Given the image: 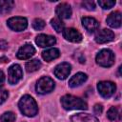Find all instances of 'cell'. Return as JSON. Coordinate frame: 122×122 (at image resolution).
I'll list each match as a JSON object with an SVG mask.
<instances>
[{
    "instance_id": "obj_1",
    "label": "cell",
    "mask_w": 122,
    "mask_h": 122,
    "mask_svg": "<svg viewBox=\"0 0 122 122\" xmlns=\"http://www.w3.org/2000/svg\"><path fill=\"white\" fill-rule=\"evenodd\" d=\"M19 109L21 112L26 116H34L38 112V107L35 100L30 95H24L19 101Z\"/></svg>"
},
{
    "instance_id": "obj_2",
    "label": "cell",
    "mask_w": 122,
    "mask_h": 122,
    "mask_svg": "<svg viewBox=\"0 0 122 122\" xmlns=\"http://www.w3.org/2000/svg\"><path fill=\"white\" fill-rule=\"evenodd\" d=\"M61 104L65 110H87L88 109V105L83 99L71 94H66L62 96Z\"/></svg>"
},
{
    "instance_id": "obj_3",
    "label": "cell",
    "mask_w": 122,
    "mask_h": 122,
    "mask_svg": "<svg viewBox=\"0 0 122 122\" xmlns=\"http://www.w3.org/2000/svg\"><path fill=\"white\" fill-rule=\"evenodd\" d=\"M96 63L99 66L108 68L113 65L114 63V54L111 50H102L100 51L96 55Z\"/></svg>"
},
{
    "instance_id": "obj_4",
    "label": "cell",
    "mask_w": 122,
    "mask_h": 122,
    "mask_svg": "<svg viewBox=\"0 0 122 122\" xmlns=\"http://www.w3.org/2000/svg\"><path fill=\"white\" fill-rule=\"evenodd\" d=\"M54 81L49 76L41 77L36 84V92L41 94H45L51 92L54 89Z\"/></svg>"
},
{
    "instance_id": "obj_5",
    "label": "cell",
    "mask_w": 122,
    "mask_h": 122,
    "mask_svg": "<svg viewBox=\"0 0 122 122\" xmlns=\"http://www.w3.org/2000/svg\"><path fill=\"white\" fill-rule=\"evenodd\" d=\"M97 90L101 96H103L104 98H109L114 93L116 86L111 81H101L97 85Z\"/></svg>"
},
{
    "instance_id": "obj_6",
    "label": "cell",
    "mask_w": 122,
    "mask_h": 122,
    "mask_svg": "<svg viewBox=\"0 0 122 122\" xmlns=\"http://www.w3.org/2000/svg\"><path fill=\"white\" fill-rule=\"evenodd\" d=\"M8 26L10 29H11L12 30L15 31H21L24 30L27 26H28V21L25 17H20V16H16V17H11L8 20Z\"/></svg>"
},
{
    "instance_id": "obj_7",
    "label": "cell",
    "mask_w": 122,
    "mask_h": 122,
    "mask_svg": "<svg viewBox=\"0 0 122 122\" xmlns=\"http://www.w3.org/2000/svg\"><path fill=\"white\" fill-rule=\"evenodd\" d=\"M23 76L22 69L19 65L14 64L10 66L8 70V79L10 84H16Z\"/></svg>"
},
{
    "instance_id": "obj_8",
    "label": "cell",
    "mask_w": 122,
    "mask_h": 122,
    "mask_svg": "<svg viewBox=\"0 0 122 122\" xmlns=\"http://www.w3.org/2000/svg\"><path fill=\"white\" fill-rule=\"evenodd\" d=\"M71 67L69 63L67 62H63L59 65H57L54 69V75L58 78V79H61V80H64L66 79L70 72H71Z\"/></svg>"
},
{
    "instance_id": "obj_9",
    "label": "cell",
    "mask_w": 122,
    "mask_h": 122,
    "mask_svg": "<svg viewBox=\"0 0 122 122\" xmlns=\"http://www.w3.org/2000/svg\"><path fill=\"white\" fill-rule=\"evenodd\" d=\"M95 41L98 43V44H104V43H108V42H111L114 39V33L111 30H108V29H104V30H99L95 37H94Z\"/></svg>"
},
{
    "instance_id": "obj_10",
    "label": "cell",
    "mask_w": 122,
    "mask_h": 122,
    "mask_svg": "<svg viewBox=\"0 0 122 122\" xmlns=\"http://www.w3.org/2000/svg\"><path fill=\"white\" fill-rule=\"evenodd\" d=\"M63 36L65 39L68 41L73 42V43H78L82 41V34L75 29L69 28V29H64L63 30Z\"/></svg>"
},
{
    "instance_id": "obj_11",
    "label": "cell",
    "mask_w": 122,
    "mask_h": 122,
    "mask_svg": "<svg viewBox=\"0 0 122 122\" xmlns=\"http://www.w3.org/2000/svg\"><path fill=\"white\" fill-rule=\"evenodd\" d=\"M34 53H35V49L33 48V46L31 44H25L18 50L16 56L19 59L26 60L30 58Z\"/></svg>"
},
{
    "instance_id": "obj_12",
    "label": "cell",
    "mask_w": 122,
    "mask_h": 122,
    "mask_svg": "<svg viewBox=\"0 0 122 122\" xmlns=\"http://www.w3.org/2000/svg\"><path fill=\"white\" fill-rule=\"evenodd\" d=\"M35 42L38 46L45 48V47H50L52 46L56 43V39L54 36L48 35V34H39L35 38Z\"/></svg>"
},
{
    "instance_id": "obj_13",
    "label": "cell",
    "mask_w": 122,
    "mask_h": 122,
    "mask_svg": "<svg viewBox=\"0 0 122 122\" xmlns=\"http://www.w3.org/2000/svg\"><path fill=\"white\" fill-rule=\"evenodd\" d=\"M55 12L57 14V16L61 19H69L71 15V6L67 3H61L59 4L56 9H55Z\"/></svg>"
},
{
    "instance_id": "obj_14",
    "label": "cell",
    "mask_w": 122,
    "mask_h": 122,
    "mask_svg": "<svg viewBox=\"0 0 122 122\" xmlns=\"http://www.w3.org/2000/svg\"><path fill=\"white\" fill-rule=\"evenodd\" d=\"M71 122H98V119L89 113H76L71 116Z\"/></svg>"
},
{
    "instance_id": "obj_15",
    "label": "cell",
    "mask_w": 122,
    "mask_h": 122,
    "mask_svg": "<svg viewBox=\"0 0 122 122\" xmlns=\"http://www.w3.org/2000/svg\"><path fill=\"white\" fill-rule=\"evenodd\" d=\"M82 25L89 32H93L99 28L98 21L92 17H83L82 18Z\"/></svg>"
},
{
    "instance_id": "obj_16",
    "label": "cell",
    "mask_w": 122,
    "mask_h": 122,
    "mask_svg": "<svg viewBox=\"0 0 122 122\" xmlns=\"http://www.w3.org/2000/svg\"><path fill=\"white\" fill-rule=\"evenodd\" d=\"M107 24L112 28H120L121 26V13L119 11H113L107 17Z\"/></svg>"
},
{
    "instance_id": "obj_17",
    "label": "cell",
    "mask_w": 122,
    "mask_h": 122,
    "mask_svg": "<svg viewBox=\"0 0 122 122\" xmlns=\"http://www.w3.org/2000/svg\"><path fill=\"white\" fill-rule=\"evenodd\" d=\"M87 78H88V76H87L86 73H84V72H77L76 74L71 76V78L69 80V86L71 88L78 87L81 84H83L87 80Z\"/></svg>"
},
{
    "instance_id": "obj_18",
    "label": "cell",
    "mask_w": 122,
    "mask_h": 122,
    "mask_svg": "<svg viewBox=\"0 0 122 122\" xmlns=\"http://www.w3.org/2000/svg\"><path fill=\"white\" fill-rule=\"evenodd\" d=\"M60 56V51L58 49H55V48H52V49H49L45 51L42 52V57L44 60L50 62L53 59H56Z\"/></svg>"
},
{
    "instance_id": "obj_19",
    "label": "cell",
    "mask_w": 122,
    "mask_h": 122,
    "mask_svg": "<svg viewBox=\"0 0 122 122\" xmlns=\"http://www.w3.org/2000/svg\"><path fill=\"white\" fill-rule=\"evenodd\" d=\"M14 2L11 0H5V1H0V13L1 14H6L11 10L13 8Z\"/></svg>"
},
{
    "instance_id": "obj_20",
    "label": "cell",
    "mask_w": 122,
    "mask_h": 122,
    "mask_svg": "<svg viewBox=\"0 0 122 122\" xmlns=\"http://www.w3.org/2000/svg\"><path fill=\"white\" fill-rule=\"evenodd\" d=\"M41 66L42 64L38 59H33V60L29 61L26 64V70L28 72H33V71H38L41 68Z\"/></svg>"
},
{
    "instance_id": "obj_21",
    "label": "cell",
    "mask_w": 122,
    "mask_h": 122,
    "mask_svg": "<svg viewBox=\"0 0 122 122\" xmlns=\"http://www.w3.org/2000/svg\"><path fill=\"white\" fill-rule=\"evenodd\" d=\"M107 116L110 120L112 121H116L119 119L120 115H119V112H118V109L116 107H112L110 108V110L108 111L107 112Z\"/></svg>"
},
{
    "instance_id": "obj_22",
    "label": "cell",
    "mask_w": 122,
    "mask_h": 122,
    "mask_svg": "<svg viewBox=\"0 0 122 122\" xmlns=\"http://www.w3.org/2000/svg\"><path fill=\"white\" fill-rule=\"evenodd\" d=\"M51 24L52 28H53L57 32L63 31V30H64V23H63L60 19H58V18H53V19L51 20Z\"/></svg>"
},
{
    "instance_id": "obj_23",
    "label": "cell",
    "mask_w": 122,
    "mask_h": 122,
    "mask_svg": "<svg viewBox=\"0 0 122 122\" xmlns=\"http://www.w3.org/2000/svg\"><path fill=\"white\" fill-rule=\"evenodd\" d=\"M15 118H16V116L13 112H7L1 115L0 120H1V122H13L15 120Z\"/></svg>"
},
{
    "instance_id": "obj_24",
    "label": "cell",
    "mask_w": 122,
    "mask_h": 122,
    "mask_svg": "<svg viewBox=\"0 0 122 122\" xmlns=\"http://www.w3.org/2000/svg\"><path fill=\"white\" fill-rule=\"evenodd\" d=\"M45 26H46L45 21L42 20V19H40V18H36V19H34L33 22H32V28H33L34 30H43V29L45 28Z\"/></svg>"
},
{
    "instance_id": "obj_25",
    "label": "cell",
    "mask_w": 122,
    "mask_h": 122,
    "mask_svg": "<svg viewBox=\"0 0 122 122\" xmlns=\"http://www.w3.org/2000/svg\"><path fill=\"white\" fill-rule=\"evenodd\" d=\"M98 4L101 8L105 9V10H108V9H111L112 8L114 5H115V1H111V0H99L98 1Z\"/></svg>"
},
{
    "instance_id": "obj_26",
    "label": "cell",
    "mask_w": 122,
    "mask_h": 122,
    "mask_svg": "<svg viewBox=\"0 0 122 122\" xmlns=\"http://www.w3.org/2000/svg\"><path fill=\"white\" fill-rule=\"evenodd\" d=\"M82 7L88 10H93L95 9V4L93 1H84L82 2Z\"/></svg>"
},
{
    "instance_id": "obj_27",
    "label": "cell",
    "mask_w": 122,
    "mask_h": 122,
    "mask_svg": "<svg viewBox=\"0 0 122 122\" xmlns=\"http://www.w3.org/2000/svg\"><path fill=\"white\" fill-rule=\"evenodd\" d=\"M9 96V92L5 90H0V105L3 104Z\"/></svg>"
},
{
    "instance_id": "obj_28",
    "label": "cell",
    "mask_w": 122,
    "mask_h": 122,
    "mask_svg": "<svg viewBox=\"0 0 122 122\" xmlns=\"http://www.w3.org/2000/svg\"><path fill=\"white\" fill-rule=\"evenodd\" d=\"M93 111H94V112H95L96 114H100V113L102 112V111H103V107H102V105H100V104H96V105L93 107Z\"/></svg>"
},
{
    "instance_id": "obj_29",
    "label": "cell",
    "mask_w": 122,
    "mask_h": 122,
    "mask_svg": "<svg viewBox=\"0 0 122 122\" xmlns=\"http://www.w3.org/2000/svg\"><path fill=\"white\" fill-rule=\"evenodd\" d=\"M8 48V43L4 40L0 41V50H6Z\"/></svg>"
},
{
    "instance_id": "obj_30",
    "label": "cell",
    "mask_w": 122,
    "mask_h": 122,
    "mask_svg": "<svg viewBox=\"0 0 122 122\" xmlns=\"http://www.w3.org/2000/svg\"><path fill=\"white\" fill-rule=\"evenodd\" d=\"M4 81H5V75H4V72H3L2 71H0V87L3 85Z\"/></svg>"
}]
</instances>
